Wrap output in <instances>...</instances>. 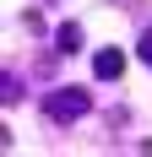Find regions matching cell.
<instances>
[{
  "label": "cell",
  "mask_w": 152,
  "mask_h": 157,
  "mask_svg": "<svg viewBox=\"0 0 152 157\" xmlns=\"http://www.w3.org/2000/svg\"><path fill=\"white\" fill-rule=\"evenodd\" d=\"M87 109H92V92H87V87H54V92L44 98V114L54 119V125H76Z\"/></svg>",
  "instance_id": "1"
},
{
  "label": "cell",
  "mask_w": 152,
  "mask_h": 157,
  "mask_svg": "<svg viewBox=\"0 0 152 157\" xmlns=\"http://www.w3.org/2000/svg\"><path fill=\"white\" fill-rule=\"evenodd\" d=\"M120 71H125V54H120V49H98V54H92V76H98V81H120Z\"/></svg>",
  "instance_id": "2"
},
{
  "label": "cell",
  "mask_w": 152,
  "mask_h": 157,
  "mask_svg": "<svg viewBox=\"0 0 152 157\" xmlns=\"http://www.w3.org/2000/svg\"><path fill=\"white\" fill-rule=\"evenodd\" d=\"M82 49V22H60L54 27V54H76Z\"/></svg>",
  "instance_id": "3"
},
{
  "label": "cell",
  "mask_w": 152,
  "mask_h": 157,
  "mask_svg": "<svg viewBox=\"0 0 152 157\" xmlns=\"http://www.w3.org/2000/svg\"><path fill=\"white\" fill-rule=\"evenodd\" d=\"M16 98H22V81H16V71H6V76H0V103L11 109Z\"/></svg>",
  "instance_id": "4"
},
{
  "label": "cell",
  "mask_w": 152,
  "mask_h": 157,
  "mask_svg": "<svg viewBox=\"0 0 152 157\" xmlns=\"http://www.w3.org/2000/svg\"><path fill=\"white\" fill-rule=\"evenodd\" d=\"M136 60L152 71V27H141V38H136Z\"/></svg>",
  "instance_id": "5"
},
{
  "label": "cell",
  "mask_w": 152,
  "mask_h": 157,
  "mask_svg": "<svg viewBox=\"0 0 152 157\" xmlns=\"http://www.w3.org/2000/svg\"><path fill=\"white\" fill-rule=\"evenodd\" d=\"M114 6H120V11H130V6H136V0H114Z\"/></svg>",
  "instance_id": "6"
}]
</instances>
